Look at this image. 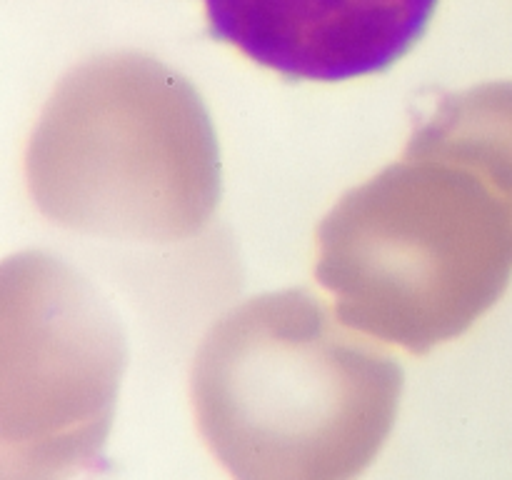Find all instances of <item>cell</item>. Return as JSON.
Masks as SVG:
<instances>
[{"label":"cell","instance_id":"cell-1","mask_svg":"<svg viewBox=\"0 0 512 480\" xmlns=\"http://www.w3.org/2000/svg\"><path fill=\"white\" fill-rule=\"evenodd\" d=\"M403 370L308 290L250 298L193 368L198 425L240 478H348L393 428Z\"/></svg>","mask_w":512,"mask_h":480},{"label":"cell","instance_id":"cell-2","mask_svg":"<svg viewBox=\"0 0 512 480\" xmlns=\"http://www.w3.org/2000/svg\"><path fill=\"white\" fill-rule=\"evenodd\" d=\"M510 275V195L473 160L415 133L400 163L318 225L315 278L338 318L413 355L465 333Z\"/></svg>","mask_w":512,"mask_h":480},{"label":"cell","instance_id":"cell-3","mask_svg":"<svg viewBox=\"0 0 512 480\" xmlns=\"http://www.w3.org/2000/svg\"><path fill=\"white\" fill-rule=\"evenodd\" d=\"M440 0H203L208 30L290 83H340L393 68Z\"/></svg>","mask_w":512,"mask_h":480},{"label":"cell","instance_id":"cell-4","mask_svg":"<svg viewBox=\"0 0 512 480\" xmlns=\"http://www.w3.org/2000/svg\"><path fill=\"white\" fill-rule=\"evenodd\" d=\"M415 135L473 160L512 200V83L445 95Z\"/></svg>","mask_w":512,"mask_h":480}]
</instances>
